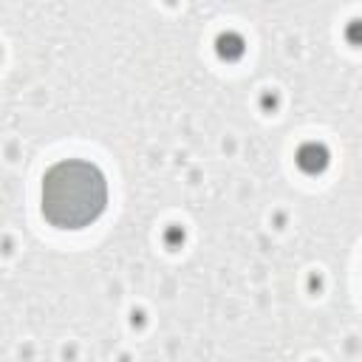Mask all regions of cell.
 Segmentation results:
<instances>
[{
	"instance_id": "cell-1",
	"label": "cell",
	"mask_w": 362,
	"mask_h": 362,
	"mask_svg": "<svg viewBox=\"0 0 362 362\" xmlns=\"http://www.w3.org/2000/svg\"><path fill=\"white\" fill-rule=\"evenodd\" d=\"M107 204L105 173L93 161L62 158L51 164L40 187L42 218L59 229H82L93 223Z\"/></svg>"
}]
</instances>
